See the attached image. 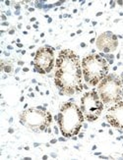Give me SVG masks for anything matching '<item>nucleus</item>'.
Returning a JSON list of instances; mask_svg holds the SVG:
<instances>
[{
    "label": "nucleus",
    "mask_w": 123,
    "mask_h": 160,
    "mask_svg": "<svg viewBox=\"0 0 123 160\" xmlns=\"http://www.w3.org/2000/svg\"><path fill=\"white\" fill-rule=\"evenodd\" d=\"M81 66L79 58L70 50H64L56 60L55 83L67 94L81 90Z\"/></svg>",
    "instance_id": "obj_1"
},
{
    "label": "nucleus",
    "mask_w": 123,
    "mask_h": 160,
    "mask_svg": "<svg viewBox=\"0 0 123 160\" xmlns=\"http://www.w3.org/2000/svg\"><path fill=\"white\" fill-rule=\"evenodd\" d=\"M83 123V115L77 105L73 103H66L61 108L59 114V125L62 134L65 137L76 135Z\"/></svg>",
    "instance_id": "obj_2"
},
{
    "label": "nucleus",
    "mask_w": 123,
    "mask_h": 160,
    "mask_svg": "<svg viewBox=\"0 0 123 160\" xmlns=\"http://www.w3.org/2000/svg\"><path fill=\"white\" fill-rule=\"evenodd\" d=\"M83 72L88 82L95 86L104 80L107 74L106 61L99 55H91L83 60Z\"/></svg>",
    "instance_id": "obj_3"
},
{
    "label": "nucleus",
    "mask_w": 123,
    "mask_h": 160,
    "mask_svg": "<svg viewBox=\"0 0 123 160\" xmlns=\"http://www.w3.org/2000/svg\"><path fill=\"white\" fill-rule=\"evenodd\" d=\"M99 92L101 100L105 103L115 102L121 98L122 87L118 79H114L112 76L101 81Z\"/></svg>",
    "instance_id": "obj_4"
},
{
    "label": "nucleus",
    "mask_w": 123,
    "mask_h": 160,
    "mask_svg": "<svg viewBox=\"0 0 123 160\" xmlns=\"http://www.w3.org/2000/svg\"><path fill=\"white\" fill-rule=\"evenodd\" d=\"M24 125L35 131H44L49 126L51 117L49 113L37 109H29L25 111L21 116Z\"/></svg>",
    "instance_id": "obj_5"
},
{
    "label": "nucleus",
    "mask_w": 123,
    "mask_h": 160,
    "mask_svg": "<svg viewBox=\"0 0 123 160\" xmlns=\"http://www.w3.org/2000/svg\"><path fill=\"white\" fill-rule=\"evenodd\" d=\"M82 112L89 121H95L102 110V101L97 92L86 93L82 98Z\"/></svg>",
    "instance_id": "obj_6"
},
{
    "label": "nucleus",
    "mask_w": 123,
    "mask_h": 160,
    "mask_svg": "<svg viewBox=\"0 0 123 160\" xmlns=\"http://www.w3.org/2000/svg\"><path fill=\"white\" fill-rule=\"evenodd\" d=\"M53 52L50 48H40L37 52L35 58V64L37 70L42 73L45 74L49 73L53 67Z\"/></svg>",
    "instance_id": "obj_7"
},
{
    "label": "nucleus",
    "mask_w": 123,
    "mask_h": 160,
    "mask_svg": "<svg viewBox=\"0 0 123 160\" xmlns=\"http://www.w3.org/2000/svg\"><path fill=\"white\" fill-rule=\"evenodd\" d=\"M117 42H116V38L111 32H106L101 34L98 39V47L100 48L105 52H109L110 50H114Z\"/></svg>",
    "instance_id": "obj_8"
}]
</instances>
